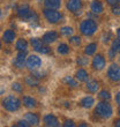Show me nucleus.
Returning <instances> with one entry per match:
<instances>
[{"label":"nucleus","mask_w":120,"mask_h":127,"mask_svg":"<svg viewBox=\"0 0 120 127\" xmlns=\"http://www.w3.org/2000/svg\"><path fill=\"white\" fill-rule=\"evenodd\" d=\"M116 100H117V103L120 105V93H118V95H117V97H116Z\"/></svg>","instance_id":"obj_36"},{"label":"nucleus","mask_w":120,"mask_h":127,"mask_svg":"<svg viewBox=\"0 0 120 127\" xmlns=\"http://www.w3.org/2000/svg\"><path fill=\"white\" fill-rule=\"evenodd\" d=\"M91 10L95 14H100L103 12V5H102V2L98 1V0H93L92 2H91Z\"/></svg>","instance_id":"obj_16"},{"label":"nucleus","mask_w":120,"mask_h":127,"mask_svg":"<svg viewBox=\"0 0 120 127\" xmlns=\"http://www.w3.org/2000/svg\"><path fill=\"white\" fill-rule=\"evenodd\" d=\"M95 114L99 118L107 119L112 116V106L106 102H100L97 104L96 109H95Z\"/></svg>","instance_id":"obj_1"},{"label":"nucleus","mask_w":120,"mask_h":127,"mask_svg":"<svg viewBox=\"0 0 120 127\" xmlns=\"http://www.w3.org/2000/svg\"><path fill=\"white\" fill-rule=\"evenodd\" d=\"M63 81H65L68 86H70V87H73V88H76L77 87V82L74 80L72 76H66L65 79H63Z\"/></svg>","instance_id":"obj_26"},{"label":"nucleus","mask_w":120,"mask_h":127,"mask_svg":"<svg viewBox=\"0 0 120 127\" xmlns=\"http://www.w3.org/2000/svg\"><path fill=\"white\" fill-rule=\"evenodd\" d=\"M23 105L26 107H35L36 106V100L32 97H23Z\"/></svg>","instance_id":"obj_21"},{"label":"nucleus","mask_w":120,"mask_h":127,"mask_svg":"<svg viewBox=\"0 0 120 127\" xmlns=\"http://www.w3.org/2000/svg\"><path fill=\"white\" fill-rule=\"evenodd\" d=\"M15 37H16V35H15V31L14 30H6L5 32H3L2 35V40L5 42V43H12L14 39H15Z\"/></svg>","instance_id":"obj_14"},{"label":"nucleus","mask_w":120,"mask_h":127,"mask_svg":"<svg viewBox=\"0 0 120 127\" xmlns=\"http://www.w3.org/2000/svg\"><path fill=\"white\" fill-rule=\"evenodd\" d=\"M2 106L6 109L7 111H10V112H14V111H17L21 106V102L19 98L14 96H8L6 97L5 99L2 100Z\"/></svg>","instance_id":"obj_3"},{"label":"nucleus","mask_w":120,"mask_h":127,"mask_svg":"<svg viewBox=\"0 0 120 127\" xmlns=\"http://www.w3.org/2000/svg\"><path fill=\"white\" fill-rule=\"evenodd\" d=\"M58 35L56 31H49V32L44 33L43 38H42V40H43L44 43L46 44H50V43H53V42H56V40L58 39Z\"/></svg>","instance_id":"obj_10"},{"label":"nucleus","mask_w":120,"mask_h":127,"mask_svg":"<svg viewBox=\"0 0 120 127\" xmlns=\"http://www.w3.org/2000/svg\"><path fill=\"white\" fill-rule=\"evenodd\" d=\"M24 60H26V51H20V53L17 54L16 59L14 61V65H15L17 68H23Z\"/></svg>","instance_id":"obj_13"},{"label":"nucleus","mask_w":120,"mask_h":127,"mask_svg":"<svg viewBox=\"0 0 120 127\" xmlns=\"http://www.w3.org/2000/svg\"><path fill=\"white\" fill-rule=\"evenodd\" d=\"M43 14L50 23H57V22H59V21L61 20V17H62V15H61L59 12H57L56 9H52V8H45V9L43 10Z\"/></svg>","instance_id":"obj_4"},{"label":"nucleus","mask_w":120,"mask_h":127,"mask_svg":"<svg viewBox=\"0 0 120 127\" xmlns=\"http://www.w3.org/2000/svg\"><path fill=\"white\" fill-rule=\"evenodd\" d=\"M12 89L14 91H16V93H22V86L20 83H17V82L12 84Z\"/></svg>","instance_id":"obj_28"},{"label":"nucleus","mask_w":120,"mask_h":127,"mask_svg":"<svg viewBox=\"0 0 120 127\" xmlns=\"http://www.w3.org/2000/svg\"><path fill=\"white\" fill-rule=\"evenodd\" d=\"M81 7H82L81 0H68L67 2V8L73 13H77V10H80Z\"/></svg>","instance_id":"obj_9"},{"label":"nucleus","mask_w":120,"mask_h":127,"mask_svg":"<svg viewBox=\"0 0 120 127\" xmlns=\"http://www.w3.org/2000/svg\"><path fill=\"white\" fill-rule=\"evenodd\" d=\"M44 123H45L46 126H52V127L59 126V121L53 114H46L44 117Z\"/></svg>","instance_id":"obj_12"},{"label":"nucleus","mask_w":120,"mask_h":127,"mask_svg":"<svg viewBox=\"0 0 120 127\" xmlns=\"http://www.w3.org/2000/svg\"><path fill=\"white\" fill-rule=\"evenodd\" d=\"M96 50H97V44L96 43H91L86 47L84 53L87 54V56H91V54H93L95 52H96Z\"/></svg>","instance_id":"obj_24"},{"label":"nucleus","mask_w":120,"mask_h":127,"mask_svg":"<svg viewBox=\"0 0 120 127\" xmlns=\"http://www.w3.org/2000/svg\"><path fill=\"white\" fill-rule=\"evenodd\" d=\"M30 14H31V9H30L29 6H27V5L21 6L20 8L17 9V15H19L21 19H23V20H28V17L30 16Z\"/></svg>","instance_id":"obj_11"},{"label":"nucleus","mask_w":120,"mask_h":127,"mask_svg":"<svg viewBox=\"0 0 120 127\" xmlns=\"http://www.w3.org/2000/svg\"><path fill=\"white\" fill-rule=\"evenodd\" d=\"M117 36H118V38H120V28L118 29V31H117Z\"/></svg>","instance_id":"obj_39"},{"label":"nucleus","mask_w":120,"mask_h":127,"mask_svg":"<svg viewBox=\"0 0 120 127\" xmlns=\"http://www.w3.org/2000/svg\"><path fill=\"white\" fill-rule=\"evenodd\" d=\"M26 83L28 86H38L39 84V79H37L36 76H33V75H30V76H27L26 77Z\"/></svg>","instance_id":"obj_22"},{"label":"nucleus","mask_w":120,"mask_h":127,"mask_svg":"<svg viewBox=\"0 0 120 127\" xmlns=\"http://www.w3.org/2000/svg\"><path fill=\"white\" fill-rule=\"evenodd\" d=\"M31 45L37 52H40V53H44V54H47L50 52V49L47 46H44L43 45V40L38 39V38H31Z\"/></svg>","instance_id":"obj_6"},{"label":"nucleus","mask_w":120,"mask_h":127,"mask_svg":"<svg viewBox=\"0 0 120 127\" xmlns=\"http://www.w3.org/2000/svg\"><path fill=\"white\" fill-rule=\"evenodd\" d=\"M118 2H120V0H118Z\"/></svg>","instance_id":"obj_40"},{"label":"nucleus","mask_w":120,"mask_h":127,"mask_svg":"<svg viewBox=\"0 0 120 127\" xmlns=\"http://www.w3.org/2000/svg\"><path fill=\"white\" fill-rule=\"evenodd\" d=\"M38 1H42V0H38Z\"/></svg>","instance_id":"obj_42"},{"label":"nucleus","mask_w":120,"mask_h":127,"mask_svg":"<svg viewBox=\"0 0 120 127\" xmlns=\"http://www.w3.org/2000/svg\"><path fill=\"white\" fill-rule=\"evenodd\" d=\"M87 89L90 93H97L98 89H99V83L97 81H89L87 83Z\"/></svg>","instance_id":"obj_20"},{"label":"nucleus","mask_w":120,"mask_h":127,"mask_svg":"<svg viewBox=\"0 0 120 127\" xmlns=\"http://www.w3.org/2000/svg\"><path fill=\"white\" fill-rule=\"evenodd\" d=\"M40 65H42V60L37 56L31 54V56H29L27 58V66L30 69H37L38 67H40Z\"/></svg>","instance_id":"obj_7"},{"label":"nucleus","mask_w":120,"mask_h":127,"mask_svg":"<svg viewBox=\"0 0 120 127\" xmlns=\"http://www.w3.org/2000/svg\"><path fill=\"white\" fill-rule=\"evenodd\" d=\"M44 3H45L46 8H52V9H57L61 5L60 0H45Z\"/></svg>","instance_id":"obj_18"},{"label":"nucleus","mask_w":120,"mask_h":127,"mask_svg":"<svg viewBox=\"0 0 120 127\" xmlns=\"http://www.w3.org/2000/svg\"><path fill=\"white\" fill-rule=\"evenodd\" d=\"M24 119H26L30 125H38V123H39V117H38L36 113H31V112L26 114V116H24Z\"/></svg>","instance_id":"obj_15"},{"label":"nucleus","mask_w":120,"mask_h":127,"mask_svg":"<svg viewBox=\"0 0 120 127\" xmlns=\"http://www.w3.org/2000/svg\"><path fill=\"white\" fill-rule=\"evenodd\" d=\"M58 52H59L60 54H67L68 52H69V47H68V45L67 44H63V43H61V44H59L58 45Z\"/></svg>","instance_id":"obj_25"},{"label":"nucleus","mask_w":120,"mask_h":127,"mask_svg":"<svg viewBox=\"0 0 120 127\" xmlns=\"http://www.w3.org/2000/svg\"><path fill=\"white\" fill-rule=\"evenodd\" d=\"M99 97H100V98H103V99H107V100H109L111 98V95H110V93H109V91L104 90V91H100Z\"/></svg>","instance_id":"obj_30"},{"label":"nucleus","mask_w":120,"mask_h":127,"mask_svg":"<svg viewBox=\"0 0 120 127\" xmlns=\"http://www.w3.org/2000/svg\"><path fill=\"white\" fill-rule=\"evenodd\" d=\"M93 103H95V100H93V98L91 96H87L84 97V98H82L80 102L81 106L82 107H86V109H89V107H91L93 105Z\"/></svg>","instance_id":"obj_17"},{"label":"nucleus","mask_w":120,"mask_h":127,"mask_svg":"<svg viewBox=\"0 0 120 127\" xmlns=\"http://www.w3.org/2000/svg\"><path fill=\"white\" fill-rule=\"evenodd\" d=\"M112 49L117 51V52H120V38L113 40V44H112Z\"/></svg>","instance_id":"obj_29"},{"label":"nucleus","mask_w":120,"mask_h":127,"mask_svg":"<svg viewBox=\"0 0 120 127\" xmlns=\"http://www.w3.org/2000/svg\"><path fill=\"white\" fill-rule=\"evenodd\" d=\"M112 13H113L114 15H120V6L113 5V6H112Z\"/></svg>","instance_id":"obj_33"},{"label":"nucleus","mask_w":120,"mask_h":127,"mask_svg":"<svg viewBox=\"0 0 120 127\" xmlns=\"http://www.w3.org/2000/svg\"><path fill=\"white\" fill-rule=\"evenodd\" d=\"M116 53H117V51L114 50V49H111V50H110V52H109V56H110V58H111V59H113V58H114V56H116Z\"/></svg>","instance_id":"obj_35"},{"label":"nucleus","mask_w":120,"mask_h":127,"mask_svg":"<svg viewBox=\"0 0 120 127\" xmlns=\"http://www.w3.org/2000/svg\"><path fill=\"white\" fill-rule=\"evenodd\" d=\"M77 64H79L80 66H86V65H88V58L79 57V59H77Z\"/></svg>","instance_id":"obj_31"},{"label":"nucleus","mask_w":120,"mask_h":127,"mask_svg":"<svg viewBox=\"0 0 120 127\" xmlns=\"http://www.w3.org/2000/svg\"><path fill=\"white\" fill-rule=\"evenodd\" d=\"M119 114H120V110H119Z\"/></svg>","instance_id":"obj_41"},{"label":"nucleus","mask_w":120,"mask_h":127,"mask_svg":"<svg viewBox=\"0 0 120 127\" xmlns=\"http://www.w3.org/2000/svg\"><path fill=\"white\" fill-rule=\"evenodd\" d=\"M75 77H76L80 82H86V81H88V73L84 69H82V68H81V69H79L76 72Z\"/></svg>","instance_id":"obj_19"},{"label":"nucleus","mask_w":120,"mask_h":127,"mask_svg":"<svg viewBox=\"0 0 120 127\" xmlns=\"http://www.w3.org/2000/svg\"><path fill=\"white\" fill-rule=\"evenodd\" d=\"M114 126L120 127V119H119V120H116V121H114Z\"/></svg>","instance_id":"obj_38"},{"label":"nucleus","mask_w":120,"mask_h":127,"mask_svg":"<svg viewBox=\"0 0 120 127\" xmlns=\"http://www.w3.org/2000/svg\"><path fill=\"white\" fill-rule=\"evenodd\" d=\"M92 67L96 70H102L105 67V59H104V57L102 54L95 56V58L92 60Z\"/></svg>","instance_id":"obj_8"},{"label":"nucleus","mask_w":120,"mask_h":127,"mask_svg":"<svg viewBox=\"0 0 120 127\" xmlns=\"http://www.w3.org/2000/svg\"><path fill=\"white\" fill-rule=\"evenodd\" d=\"M107 76L111 81L113 82H118L120 81V66L113 64L109 67V70H107Z\"/></svg>","instance_id":"obj_5"},{"label":"nucleus","mask_w":120,"mask_h":127,"mask_svg":"<svg viewBox=\"0 0 120 127\" xmlns=\"http://www.w3.org/2000/svg\"><path fill=\"white\" fill-rule=\"evenodd\" d=\"M116 1H118V0H107V2L110 3V5H112V6L116 5Z\"/></svg>","instance_id":"obj_37"},{"label":"nucleus","mask_w":120,"mask_h":127,"mask_svg":"<svg viewBox=\"0 0 120 127\" xmlns=\"http://www.w3.org/2000/svg\"><path fill=\"white\" fill-rule=\"evenodd\" d=\"M70 43L74 44V45H80L81 43V38L80 37H77V36H74L70 38Z\"/></svg>","instance_id":"obj_32"},{"label":"nucleus","mask_w":120,"mask_h":127,"mask_svg":"<svg viewBox=\"0 0 120 127\" xmlns=\"http://www.w3.org/2000/svg\"><path fill=\"white\" fill-rule=\"evenodd\" d=\"M63 126H65V127H68V126L74 127V126H75V124H74L72 120H66V121H65V124H63Z\"/></svg>","instance_id":"obj_34"},{"label":"nucleus","mask_w":120,"mask_h":127,"mask_svg":"<svg viewBox=\"0 0 120 127\" xmlns=\"http://www.w3.org/2000/svg\"><path fill=\"white\" fill-rule=\"evenodd\" d=\"M80 30L86 36H91V35H93V33L96 32L97 23L93 20H91V19L83 20L80 24Z\"/></svg>","instance_id":"obj_2"},{"label":"nucleus","mask_w":120,"mask_h":127,"mask_svg":"<svg viewBox=\"0 0 120 127\" xmlns=\"http://www.w3.org/2000/svg\"><path fill=\"white\" fill-rule=\"evenodd\" d=\"M61 33L65 35V36H70L72 33H73V28L70 27H63L61 28Z\"/></svg>","instance_id":"obj_27"},{"label":"nucleus","mask_w":120,"mask_h":127,"mask_svg":"<svg viewBox=\"0 0 120 127\" xmlns=\"http://www.w3.org/2000/svg\"><path fill=\"white\" fill-rule=\"evenodd\" d=\"M16 49L19 51H27L28 49V43L27 40L23 39V38H21V39H19L16 42Z\"/></svg>","instance_id":"obj_23"}]
</instances>
